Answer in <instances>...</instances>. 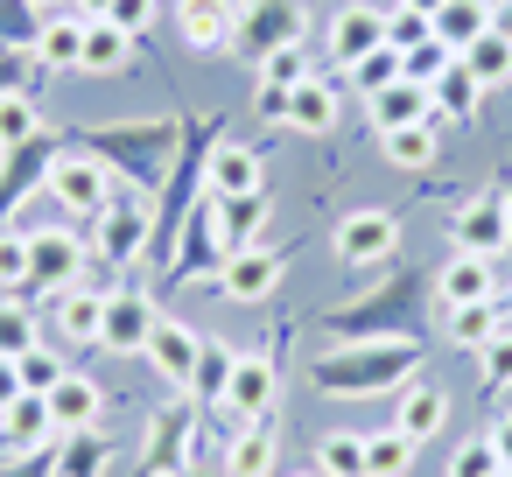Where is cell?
Instances as JSON below:
<instances>
[{
	"label": "cell",
	"instance_id": "1",
	"mask_svg": "<svg viewBox=\"0 0 512 477\" xmlns=\"http://www.w3.org/2000/svg\"><path fill=\"white\" fill-rule=\"evenodd\" d=\"M414 344H372V351H344V358H323L316 365V386L330 393H372V386H393L414 372Z\"/></svg>",
	"mask_w": 512,
	"mask_h": 477
},
{
	"label": "cell",
	"instance_id": "2",
	"mask_svg": "<svg viewBox=\"0 0 512 477\" xmlns=\"http://www.w3.org/2000/svg\"><path fill=\"white\" fill-rule=\"evenodd\" d=\"M43 190H50L71 218H106V211H113V176H106L99 155H57Z\"/></svg>",
	"mask_w": 512,
	"mask_h": 477
},
{
	"label": "cell",
	"instance_id": "3",
	"mask_svg": "<svg viewBox=\"0 0 512 477\" xmlns=\"http://www.w3.org/2000/svg\"><path fill=\"white\" fill-rule=\"evenodd\" d=\"M155 302L148 295H134V288H113L106 295V323H99V351H113V358H148V337H155Z\"/></svg>",
	"mask_w": 512,
	"mask_h": 477
},
{
	"label": "cell",
	"instance_id": "4",
	"mask_svg": "<svg viewBox=\"0 0 512 477\" xmlns=\"http://www.w3.org/2000/svg\"><path fill=\"white\" fill-rule=\"evenodd\" d=\"M295 29H302V22H295L288 0H253V8L232 22V43H239L246 57H260V64H267L274 50H295Z\"/></svg>",
	"mask_w": 512,
	"mask_h": 477
},
{
	"label": "cell",
	"instance_id": "5",
	"mask_svg": "<svg viewBox=\"0 0 512 477\" xmlns=\"http://www.w3.org/2000/svg\"><path fill=\"white\" fill-rule=\"evenodd\" d=\"M393 246H400L393 211H351L337 225V260L344 267H379V260H393Z\"/></svg>",
	"mask_w": 512,
	"mask_h": 477
},
{
	"label": "cell",
	"instance_id": "6",
	"mask_svg": "<svg viewBox=\"0 0 512 477\" xmlns=\"http://www.w3.org/2000/svg\"><path fill=\"white\" fill-rule=\"evenodd\" d=\"M78 267H85V246L71 232H29V288H78Z\"/></svg>",
	"mask_w": 512,
	"mask_h": 477
},
{
	"label": "cell",
	"instance_id": "7",
	"mask_svg": "<svg viewBox=\"0 0 512 477\" xmlns=\"http://www.w3.org/2000/svg\"><path fill=\"white\" fill-rule=\"evenodd\" d=\"M274 288H281V253L239 246V253L218 267V295H225V302H267Z\"/></svg>",
	"mask_w": 512,
	"mask_h": 477
},
{
	"label": "cell",
	"instance_id": "8",
	"mask_svg": "<svg viewBox=\"0 0 512 477\" xmlns=\"http://www.w3.org/2000/svg\"><path fill=\"white\" fill-rule=\"evenodd\" d=\"M274 393H281V379H274V358H253V351H239V365H232V386H225V407H232L239 421H267V414H274Z\"/></svg>",
	"mask_w": 512,
	"mask_h": 477
},
{
	"label": "cell",
	"instance_id": "9",
	"mask_svg": "<svg viewBox=\"0 0 512 477\" xmlns=\"http://www.w3.org/2000/svg\"><path fill=\"white\" fill-rule=\"evenodd\" d=\"M379 43H386V15H379V8H358V0H351V8H337V22H330V57H337L344 71L365 64Z\"/></svg>",
	"mask_w": 512,
	"mask_h": 477
},
{
	"label": "cell",
	"instance_id": "10",
	"mask_svg": "<svg viewBox=\"0 0 512 477\" xmlns=\"http://www.w3.org/2000/svg\"><path fill=\"white\" fill-rule=\"evenodd\" d=\"M449 239H456V253H498V246H505V183H498L491 197L463 204L456 225H449Z\"/></svg>",
	"mask_w": 512,
	"mask_h": 477
},
{
	"label": "cell",
	"instance_id": "11",
	"mask_svg": "<svg viewBox=\"0 0 512 477\" xmlns=\"http://www.w3.org/2000/svg\"><path fill=\"white\" fill-rule=\"evenodd\" d=\"M197 351H204V337L190 330V323H155V337H148V365L169 379V386H183L190 393V372H197Z\"/></svg>",
	"mask_w": 512,
	"mask_h": 477
},
{
	"label": "cell",
	"instance_id": "12",
	"mask_svg": "<svg viewBox=\"0 0 512 477\" xmlns=\"http://www.w3.org/2000/svg\"><path fill=\"white\" fill-rule=\"evenodd\" d=\"M29 50H36V71H85V15H50Z\"/></svg>",
	"mask_w": 512,
	"mask_h": 477
},
{
	"label": "cell",
	"instance_id": "13",
	"mask_svg": "<svg viewBox=\"0 0 512 477\" xmlns=\"http://www.w3.org/2000/svg\"><path fill=\"white\" fill-rule=\"evenodd\" d=\"M92 225H99V246H92V253H99L106 267H127V260L148 246V211H141V204H113V211L92 218Z\"/></svg>",
	"mask_w": 512,
	"mask_h": 477
},
{
	"label": "cell",
	"instance_id": "14",
	"mask_svg": "<svg viewBox=\"0 0 512 477\" xmlns=\"http://www.w3.org/2000/svg\"><path fill=\"white\" fill-rule=\"evenodd\" d=\"M435 295L456 309V302H498V274H491V253H456L442 274H435Z\"/></svg>",
	"mask_w": 512,
	"mask_h": 477
},
{
	"label": "cell",
	"instance_id": "15",
	"mask_svg": "<svg viewBox=\"0 0 512 477\" xmlns=\"http://www.w3.org/2000/svg\"><path fill=\"white\" fill-rule=\"evenodd\" d=\"M57 435V414H50V393H22L8 414H0V442L8 449H22V456H36L43 442Z\"/></svg>",
	"mask_w": 512,
	"mask_h": 477
},
{
	"label": "cell",
	"instance_id": "16",
	"mask_svg": "<svg viewBox=\"0 0 512 477\" xmlns=\"http://www.w3.org/2000/svg\"><path fill=\"white\" fill-rule=\"evenodd\" d=\"M232 8L225 0H176V36L190 43V50H225L232 43Z\"/></svg>",
	"mask_w": 512,
	"mask_h": 477
},
{
	"label": "cell",
	"instance_id": "17",
	"mask_svg": "<svg viewBox=\"0 0 512 477\" xmlns=\"http://www.w3.org/2000/svg\"><path fill=\"white\" fill-rule=\"evenodd\" d=\"M365 113H372V127L386 134V127H414V120H435V92L428 85H386V92H372L365 99Z\"/></svg>",
	"mask_w": 512,
	"mask_h": 477
},
{
	"label": "cell",
	"instance_id": "18",
	"mask_svg": "<svg viewBox=\"0 0 512 477\" xmlns=\"http://www.w3.org/2000/svg\"><path fill=\"white\" fill-rule=\"evenodd\" d=\"M204 183H211V197H246V190H260V155L239 141H218L204 162Z\"/></svg>",
	"mask_w": 512,
	"mask_h": 477
},
{
	"label": "cell",
	"instance_id": "19",
	"mask_svg": "<svg viewBox=\"0 0 512 477\" xmlns=\"http://www.w3.org/2000/svg\"><path fill=\"white\" fill-rule=\"evenodd\" d=\"M99 407H106V386L85 379V372H64V379L50 386V414H57V428H92Z\"/></svg>",
	"mask_w": 512,
	"mask_h": 477
},
{
	"label": "cell",
	"instance_id": "20",
	"mask_svg": "<svg viewBox=\"0 0 512 477\" xmlns=\"http://www.w3.org/2000/svg\"><path fill=\"white\" fill-rule=\"evenodd\" d=\"M50 162H57L50 134H36V141H22V148H8V176H0V211H8V204H15L22 190L50 183Z\"/></svg>",
	"mask_w": 512,
	"mask_h": 477
},
{
	"label": "cell",
	"instance_id": "21",
	"mask_svg": "<svg viewBox=\"0 0 512 477\" xmlns=\"http://www.w3.org/2000/svg\"><path fill=\"white\" fill-rule=\"evenodd\" d=\"M127 57H134V36L120 29V22H85V71L92 78H120L127 71Z\"/></svg>",
	"mask_w": 512,
	"mask_h": 477
},
{
	"label": "cell",
	"instance_id": "22",
	"mask_svg": "<svg viewBox=\"0 0 512 477\" xmlns=\"http://www.w3.org/2000/svg\"><path fill=\"white\" fill-rule=\"evenodd\" d=\"M288 127H295V134H330V127H337V85L302 78V85L288 92Z\"/></svg>",
	"mask_w": 512,
	"mask_h": 477
},
{
	"label": "cell",
	"instance_id": "23",
	"mask_svg": "<svg viewBox=\"0 0 512 477\" xmlns=\"http://www.w3.org/2000/svg\"><path fill=\"white\" fill-rule=\"evenodd\" d=\"M106 463H113V442H106L99 428H64V442H57V477H106Z\"/></svg>",
	"mask_w": 512,
	"mask_h": 477
},
{
	"label": "cell",
	"instance_id": "24",
	"mask_svg": "<svg viewBox=\"0 0 512 477\" xmlns=\"http://www.w3.org/2000/svg\"><path fill=\"white\" fill-rule=\"evenodd\" d=\"M232 365H239V351H232V344H218V337H204V351H197V372H190V393H197V407H225Z\"/></svg>",
	"mask_w": 512,
	"mask_h": 477
},
{
	"label": "cell",
	"instance_id": "25",
	"mask_svg": "<svg viewBox=\"0 0 512 477\" xmlns=\"http://www.w3.org/2000/svg\"><path fill=\"white\" fill-rule=\"evenodd\" d=\"M463 71L491 92V85H512V29H484L470 50H463Z\"/></svg>",
	"mask_w": 512,
	"mask_h": 477
},
{
	"label": "cell",
	"instance_id": "26",
	"mask_svg": "<svg viewBox=\"0 0 512 477\" xmlns=\"http://www.w3.org/2000/svg\"><path fill=\"white\" fill-rule=\"evenodd\" d=\"M218 204V232H225V246L239 253V246H253V232L267 225V190H246V197H211Z\"/></svg>",
	"mask_w": 512,
	"mask_h": 477
},
{
	"label": "cell",
	"instance_id": "27",
	"mask_svg": "<svg viewBox=\"0 0 512 477\" xmlns=\"http://www.w3.org/2000/svg\"><path fill=\"white\" fill-rule=\"evenodd\" d=\"M99 323H106V295H92V288H64L57 295V330L71 344H99Z\"/></svg>",
	"mask_w": 512,
	"mask_h": 477
},
{
	"label": "cell",
	"instance_id": "28",
	"mask_svg": "<svg viewBox=\"0 0 512 477\" xmlns=\"http://www.w3.org/2000/svg\"><path fill=\"white\" fill-rule=\"evenodd\" d=\"M442 421H449V393H442V386H414V393L400 400V421H393V428H400L407 442H428V435H442Z\"/></svg>",
	"mask_w": 512,
	"mask_h": 477
},
{
	"label": "cell",
	"instance_id": "29",
	"mask_svg": "<svg viewBox=\"0 0 512 477\" xmlns=\"http://www.w3.org/2000/svg\"><path fill=\"white\" fill-rule=\"evenodd\" d=\"M484 29H498V22L484 15V0H449V8L435 15V43H442V50H456V57H463Z\"/></svg>",
	"mask_w": 512,
	"mask_h": 477
},
{
	"label": "cell",
	"instance_id": "30",
	"mask_svg": "<svg viewBox=\"0 0 512 477\" xmlns=\"http://www.w3.org/2000/svg\"><path fill=\"white\" fill-rule=\"evenodd\" d=\"M379 148H386V162H393V169H428V162H435V120L386 127V134H379Z\"/></svg>",
	"mask_w": 512,
	"mask_h": 477
},
{
	"label": "cell",
	"instance_id": "31",
	"mask_svg": "<svg viewBox=\"0 0 512 477\" xmlns=\"http://www.w3.org/2000/svg\"><path fill=\"white\" fill-rule=\"evenodd\" d=\"M428 92H435V113H449V120H470V113H477V99H484V85L463 71V57H456V64H449Z\"/></svg>",
	"mask_w": 512,
	"mask_h": 477
},
{
	"label": "cell",
	"instance_id": "32",
	"mask_svg": "<svg viewBox=\"0 0 512 477\" xmlns=\"http://www.w3.org/2000/svg\"><path fill=\"white\" fill-rule=\"evenodd\" d=\"M498 323H505L498 302H456V309H449V337H456L463 351H484V344L498 337Z\"/></svg>",
	"mask_w": 512,
	"mask_h": 477
},
{
	"label": "cell",
	"instance_id": "33",
	"mask_svg": "<svg viewBox=\"0 0 512 477\" xmlns=\"http://www.w3.org/2000/svg\"><path fill=\"white\" fill-rule=\"evenodd\" d=\"M414 449H421V442H407L400 428L365 435V477H407V470H414Z\"/></svg>",
	"mask_w": 512,
	"mask_h": 477
},
{
	"label": "cell",
	"instance_id": "34",
	"mask_svg": "<svg viewBox=\"0 0 512 477\" xmlns=\"http://www.w3.org/2000/svg\"><path fill=\"white\" fill-rule=\"evenodd\" d=\"M232 477H267L274 470V421H246V435L232 442Z\"/></svg>",
	"mask_w": 512,
	"mask_h": 477
},
{
	"label": "cell",
	"instance_id": "35",
	"mask_svg": "<svg viewBox=\"0 0 512 477\" xmlns=\"http://www.w3.org/2000/svg\"><path fill=\"white\" fill-rule=\"evenodd\" d=\"M43 134V113H36V92H0V148H22Z\"/></svg>",
	"mask_w": 512,
	"mask_h": 477
},
{
	"label": "cell",
	"instance_id": "36",
	"mask_svg": "<svg viewBox=\"0 0 512 477\" xmlns=\"http://www.w3.org/2000/svg\"><path fill=\"white\" fill-rule=\"evenodd\" d=\"M316 470L323 477H365V435H351V428L323 435L316 442Z\"/></svg>",
	"mask_w": 512,
	"mask_h": 477
},
{
	"label": "cell",
	"instance_id": "37",
	"mask_svg": "<svg viewBox=\"0 0 512 477\" xmlns=\"http://www.w3.org/2000/svg\"><path fill=\"white\" fill-rule=\"evenodd\" d=\"M498 316H505V309H498ZM477 379H484L491 393H505V386H512V316H505V323H498V337L484 344V365H477Z\"/></svg>",
	"mask_w": 512,
	"mask_h": 477
},
{
	"label": "cell",
	"instance_id": "38",
	"mask_svg": "<svg viewBox=\"0 0 512 477\" xmlns=\"http://www.w3.org/2000/svg\"><path fill=\"white\" fill-rule=\"evenodd\" d=\"M0 288H29V232L0 225Z\"/></svg>",
	"mask_w": 512,
	"mask_h": 477
},
{
	"label": "cell",
	"instance_id": "39",
	"mask_svg": "<svg viewBox=\"0 0 512 477\" xmlns=\"http://www.w3.org/2000/svg\"><path fill=\"white\" fill-rule=\"evenodd\" d=\"M449 64H456V50H442V43L428 36L421 50H407V57H400V78H407V85H435Z\"/></svg>",
	"mask_w": 512,
	"mask_h": 477
},
{
	"label": "cell",
	"instance_id": "40",
	"mask_svg": "<svg viewBox=\"0 0 512 477\" xmlns=\"http://www.w3.org/2000/svg\"><path fill=\"white\" fill-rule=\"evenodd\" d=\"M351 78H358V92L372 99V92H386V85H400V50L393 43H379L365 64H351Z\"/></svg>",
	"mask_w": 512,
	"mask_h": 477
},
{
	"label": "cell",
	"instance_id": "41",
	"mask_svg": "<svg viewBox=\"0 0 512 477\" xmlns=\"http://www.w3.org/2000/svg\"><path fill=\"white\" fill-rule=\"evenodd\" d=\"M449 477H512V470H505V456L491 449V435H477V442H463V449H456Z\"/></svg>",
	"mask_w": 512,
	"mask_h": 477
},
{
	"label": "cell",
	"instance_id": "42",
	"mask_svg": "<svg viewBox=\"0 0 512 477\" xmlns=\"http://www.w3.org/2000/svg\"><path fill=\"white\" fill-rule=\"evenodd\" d=\"M36 344V316L22 302H0V358H22Z\"/></svg>",
	"mask_w": 512,
	"mask_h": 477
},
{
	"label": "cell",
	"instance_id": "43",
	"mask_svg": "<svg viewBox=\"0 0 512 477\" xmlns=\"http://www.w3.org/2000/svg\"><path fill=\"white\" fill-rule=\"evenodd\" d=\"M428 36H435V22H428V15H414V8H393V15H386V43H393L400 57H407V50H421Z\"/></svg>",
	"mask_w": 512,
	"mask_h": 477
},
{
	"label": "cell",
	"instance_id": "44",
	"mask_svg": "<svg viewBox=\"0 0 512 477\" xmlns=\"http://www.w3.org/2000/svg\"><path fill=\"white\" fill-rule=\"evenodd\" d=\"M15 365H22V386H29V393H50V386L64 379V358H57V351H43V344H29Z\"/></svg>",
	"mask_w": 512,
	"mask_h": 477
},
{
	"label": "cell",
	"instance_id": "45",
	"mask_svg": "<svg viewBox=\"0 0 512 477\" xmlns=\"http://www.w3.org/2000/svg\"><path fill=\"white\" fill-rule=\"evenodd\" d=\"M106 22H120L134 43L148 36V22H155V0H113V8H106Z\"/></svg>",
	"mask_w": 512,
	"mask_h": 477
},
{
	"label": "cell",
	"instance_id": "46",
	"mask_svg": "<svg viewBox=\"0 0 512 477\" xmlns=\"http://www.w3.org/2000/svg\"><path fill=\"white\" fill-rule=\"evenodd\" d=\"M260 78H274V85H302L309 71H302V57H295V50H274V57L260 64Z\"/></svg>",
	"mask_w": 512,
	"mask_h": 477
},
{
	"label": "cell",
	"instance_id": "47",
	"mask_svg": "<svg viewBox=\"0 0 512 477\" xmlns=\"http://www.w3.org/2000/svg\"><path fill=\"white\" fill-rule=\"evenodd\" d=\"M288 92H295V85H274V78H260V85H253V106H260L267 120H288Z\"/></svg>",
	"mask_w": 512,
	"mask_h": 477
},
{
	"label": "cell",
	"instance_id": "48",
	"mask_svg": "<svg viewBox=\"0 0 512 477\" xmlns=\"http://www.w3.org/2000/svg\"><path fill=\"white\" fill-rule=\"evenodd\" d=\"M22 393H29V386H22V365H15V358H0V414H8Z\"/></svg>",
	"mask_w": 512,
	"mask_h": 477
},
{
	"label": "cell",
	"instance_id": "49",
	"mask_svg": "<svg viewBox=\"0 0 512 477\" xmlns=\"http://www.w3.org/2000/svg\"><path fill=\"white\" fill-rule=\"evenodd\" d=\"M491 449H498V456H505V470H512V414L491 428Z\"/></svg>",
	"mask_w": 512,
	"mask_h": 477
},
{
	"label": "cell",
	"instance_id": "50",
	"mask_svg": "<svg viewBox=\"0 0 512 477\" xmlns=\"http://www.w3.org/2000/svg\"><path fill=\"white\" fill-rule=\"evenodd\" d=\"M400 8H414V15H428V22H435V15L449 8V0H400Z\"/></svg>",
	"mask_w": 512,
	"mask_h": 477
},
{
	"label": "cell",
	"instance_id": "51",
	"mask_svg": "<svg viewBox=\"0 0 512 477\" xmlns=\"http://www.w3.org/2000/svg\"><path fill=\"white\" fill-rule=\"evenodd\" d=\"M71 8H78V15H85V22H99V15H106V8H113V0H71Z\"/></svg>",
	"mask_w": 512,
	"mask_h": 477
},
{
	"label": "cell",
	"instance_id": "52",
	"mask_svg": "<svg viewBox=\"0 0 512 477\" xmlns=\"http://www.w3.org/2000/svg\"><path fill=\"white\" fill-rule=\"evenodd\" d=\"M0 92H22L15 85V57H0Z\"/></svg>",
	"mask_w": 512,
	"mask_h": 477
},
{
	"label": "cell",
	"instance_id": "53",
	"mask_svg": "<svg viewBox=\"0 0 512 477\" xmlns=\"http://www.w3.org/2000/svg\"><path fill=\"white\" fill-rule=\"evenodd\" d=\"M505 253H512V176H505Z\"/></svg>",
	"mask_w": 512,
	"mask_h": 477
},
{
	"label": "cell",
	"instance_id": "54",
	"mask_svg": "<svg viewBox=\"0 0 512 477\" xmlns=\"http://www.w3.org/2000/svg\"><path fill=\"white\" fill-rule=\"evenodd\" d=\"M29 8H57V0H29Z\"/></svg>",
	"mask_w": 512,
	"mask_h": 477
},
{
	"label": "cell",
	"instance_id": "55",
	"mask_svg": "<svg viewBox=\"0 0 512 477\" xmlns=\"http://www.w3.org/2000/svg\"><path fill=\"white\" fill-rule=\"evenodd\" d=\"M295 477H323V470H295Z\"/></svg>",
	"mask_w": 512,
	"mask_h": 477
},
{
	"label": "cell",
	"instance_id": "56",
	"mask_svg": "<svg viewBox=\"0 0 512 477\" xmlns=\"http://www.w3.org/2000/svg\"><path fill=\"white\" fill-rule=\"evenodd\" d=\"M505 316H512V309H505Z\"/></svg>",
	"mask_w": 512,
	"mask_h": 477
}]
</instances>
